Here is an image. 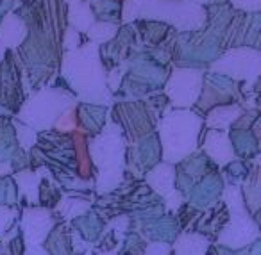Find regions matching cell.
<instances>
[{
	"label": "cell",
	"instance_id": "21",
	"mask_svg": "<svg viewBox=\"0 0 261 255\" xmlns=\"http://www.w3.org/2000/svg\"><path fill=\"white\" fill-rule=\"evenodd\" d=\"M13 180H15L16 187H18L20 202L25 200L27 207H34L38 205V187H40L41 175L40 172L34 169H22V172L13 173Z\"/></svg>",
	"mask_w": 261,
	"mask_h": 255
},
{
	"label": "cell",
	"instance_id": "19",
	"mask_svg": "<svg viewBox=\"0 0 261 255\" xmlns=\"http://www.w3.org/2000/svg\"><path fill=\"white\" fill-rule=\"evenodd\" d=\"M70 229H72L73 232L81 237V239H84L86 243L93 244V243H97L98 237H100L102 232H104L106 221L98 218L97 212H95L93 209H90L88 212L81 214L79 218L72 219Z\"/></svg>",
	"mask_w": 261,
	"mask_h": 255
},
{
	"label": "cell",
	"instance_id": "25",
	"mask_svg": "<svg viewBox=\"0 0 261 255\" xmlns=\"http://www.w3.org/2000/svg\"><path fill=\"white\" fill-rule=\"evenodd\" d=\"M41 246L48 251V255H75L72 250V243H70L68 223L59 221Z\"/></svg>",
	"mask_w": 261,
	"mask_h": 255
},
{
	"label": "cell",
	"instance_id": "13",
	"mask_svg": "<svg viewBox=\"0 0 261 255\" xmlns=\"http://www.w3.org/2000/svg\"><path fill=\"white\" fill-rule=\"evenodd\" d=\"M229 218H231V211H229L227 204L224 200H218L213 205L206 207L204 211H200L188 230L200 234L211 243V241H217V237L220 236L224 226L227 225Z\"/></svg>",
	"mask_w": 261,
	"mask_h": 255
},
{
	"label": "cell",
	"instance_id": "17",
	"mask_svg": "<svg viewBox=\"0 0 261 255\" xmlns=\"http://www.w3.org/2000/svg\"><path fill=\"white\" fill-rule=\"evenodd\" d=\"M75 115H77V130L86 134L88 137H93L102 132L106 125V118H108V111L104 105H95V104H77L75 105Z\"/></svg>",
	"mask_w": 261,
	"mask_h": 255
},
{
	"label": "cell",
	"instance_id": "34",
	"mask_svg": "<svg viewBox=\"0 0 261 255\" xmlns=\"http://www.w3.org/2000/svg\"><path fill=\"white\" fill-rule=\"evenodd\" d=\"M6 52H8V48H6V47H4V45L0 43V61H2V59H4Z\"/></svg>",
	"mask_w": 261,
	"mask_h": 255
},
{
	"label": "cell",
	"instance_id": "28",
	"mask_svg": "<svg viewBox=\"0 0 261 255\" xmlns=\"http://www.w3.org/2000/svg\"><path fill=\"white\" fill-rule=\"evenodd\" d=\"M147 248V241L136 230H129L122 239V244L115 251L116 255H143Z\"/></svg>",
	"mask_w": 261,
	"mask_h": 255
},
{
	"label": "cell",
	"instance_id": "11",
	"mask_svg": "<svg viewBox=\"0 0 261 255\" xmlns=\"http://www.w3.org/2000/svg\"><path fill=\"white\" fill-rule=\"evenodd\" d=\"M160 162H163V159H161V145L156 132L149 134L136 143H130L129 148H125V164L129 173H133V179L142 180L145 173Z\"/></svg>",
	"mask_w": 261,
	"mask_h": 255
},
{
	"label": "cell",
	"instance_id": "4",
	"mask_svg": "<svg viewBox=\"0 0 261 255\" xmlns=\"http://www.w3.org/2000/svg\"><path fill=\"white\" fill-rule=\"evenodd\" d=\"M77 98L66 86H45L34 91L18 111V122L25 123L33 130L45 132L54 129L58 118L68 109L75 107Z\"/></svg>",
	"mask_w": 261,
	"mask_h": 255
},
{
	"label": "cell",
	"instance_id": "31",
	"mask_svg": "<svg viewBox=\"0 0 261 255\" xmlns=\"http://www.w3.org/2000/svg\"><path fill=\"white\" fill-rule=\"evenodd\" d=\"M143 255H174L172 244L167 243H147L145 253Z\"/></svg>",
	"mask_w": 261,
	"mask_h": 255
},
{
	"label": "cell",
	"instance_id": "12",
	"mask_svg": "<svg viewBox=\"0 0 261 255\" xmlns=\"http://www.w3.org/2000/svg\"><path fill=\"white\" fill-rule=\"evenodd\" d=\"M0 164H11L13 173L29 168V157L20 148L11 116H0Z\"/></svg>",
	"mask_w": 261,
	"mask_h": 255
},
{
	"label": "cell",
	"instance_id": "29",
	"mask_svg": "<svg viewBox=\"0 0 261 255\" xmlns=\"http://www.w3.org/2000/svg\"><path fill=\"white\" fill-rule=\"evenodd\" d=\"M0 205H4V207H18L20 205L18 187L11 175L0 177Z\"/></svg>",
	"mask_w": 261,
	"mask_h": 255
},
{
	"label": "cell",
	"instance_id": "5",
	"mask_svg": "<svg viewBox=\"0 0 261 255\" xmlns=\"http://www.w3.org/2000/svg\"><path fill=\"white\" fill-rule=\"evenodd\" d=\"M158 120L160 116L145 100L120 102L113 107V123L122 130L123 139L129 143H136L149 134L156 132Z\"/></svg>",
	"mask_w": 261,
	"mask_h": 255
},
{
	"label": "cell",
	"instance_id": "22",
	"mask_svg": "<svg viewBox=\"0 0 261 255\" xmlns=\"http://www.w3.org/2000/svg\"><path fill=\"white\" fill-rule=\"evenodd\" d=\"M27 36V27L16 15H8L0 23V43L8 50H16Z\"/></svg>",
	"mask_w": 261,
	"mask_h": 255
},
{
	"label": "cell",
	"instance_id": "3",
	"mask_svg": "<svg viewBox=\"0 0 261 255\" xmlns=\"http://www.w3.org/2000/svg\"><path fill=\"white\" fill-rule=\"evenodd\" d=\"M158 139L161 145V159L167 164H177L197 150L204 129V118L190 109H174L161 115Z\"/></svg>",
	"mask_w": 261,
	"mask_h": 255
},
{
	"label": "cell",
	"instance_id": "9",
	"mask_svg": "<svg viewBox=\"0 0 261 255\" xmlns=\"http://www.w3.org/2000/svg\"><path fill=\"white\" fill-rule=\"evenodd\" d=\"M175 169V179H174V189L179 191L182 196L190 193L200 180H204L211 173L220 172L215 162L210 161L204 152L195 150L193 154H190L188 157H185L181 162L174 164Z\"/></svg>",
	"mask_w": 261,
	"mask_h": 255
},
{
	"label": "cell",
	"instance_id": "14",
	"mask_svg": "<svg viewBox=\"0 0 261 255\" xmlns=\"http://www.w3.org/2000/svg\"><path fill=\"white\" fill-rule=\"evenodd\" d=\"M199 147H202L204 154L220 169L236 159L229 136L225 132H222V130H210L204 127L199 137Z\"/></svg>",
	"mask_w": 261,
	"mask_h": 255
},
{
	"label": "cell",
	"instance_id": "26",
	"mask_svg": "<svg viewBox=\"0 0 261 255\" xmlns=\"http://www.w3.org/2000/svg\"><path fill=\"white\" fill-rule=\"evenodd\" d=\"M91 202L90 200H84V198L79 196H72V194H66L59 200V204L52 209L56 216H59V219L65 223L72 221V219L79 218L81 214L88 212L91 209Z\"/></svg>",
	"mask_w": 261,
	"mask_h": 255
},
{
	"label": "cell",
	"instance_id": "23",
	"mask_svg": "<svg viewBox=\"0 0 261 255\" xmlns=\"http://www.w3.org/2000/svg\"><path fill=\"white\" fill-rule=\"evenodd\" d=\"M210 246L211 243L204 236L185 230L175 237L174 244H172V251H174V255H206Z\"/></svg>",
	"mask_w": 261,
	"mask_h": 255
},
{
	"label": "cell",
	"instance_id": "1",
	"mask_svg": "<svg viewBox=\"0 0 261 255\" xmlns=\"http://www.w3.org/2000/svg\"><path fill=\"white\" fill-rule=\"evenodd\" d=\"M27 27V36L15 50L33 90H41L56 75L63 59L68 8L65 0H25L15 13Z\"/></svg>",
	"mask_w": 261,
	"mask_h": 255
},
{
	"label": "cell",
	"instance_id": "33",
	"mask_svg": "<svg viewBox=\"0 0 261 255\" xmlns=\"http://www.w3.org/2000/svg\"><path fill=\"white\" fill-rule=\"evenodd\" d=\"M25 255H48V251L41 244H38V246H27Z\"/></svg>",
	"mask_w": 261,
	"mask_h": 255
},
{
	"label": "cell",
	"instance_id": "27",
	"mask_svg": "<svg viewBox=\"0 0 261 255\" xmlns=\"http://www.w3.org/2000/svg\"><path fill=\"white\" fill-rule=\"evenodd\" d=\"M93 16L98 20H104L106 23H116L120 22L122 16V0H88Z\"/></svg>",
	"mask_w": 261,
	"mask_h": 255
},
{
	"label": "cell",
	"instance_id": "8",
	"mask_svg": "<svg viewBox=\"0 0 261 255\" xmlns=\"http://www.w3.org/2000/svg\"><path fill=\"white\" fill-rule=\"evenodd\" d=\"M204 72L193 68H175L165 84V95L168 102L177 109H190L199 100L202 90Z\"/></svg>",
	"mask_w": 261,
	"mask_h": 255
},
{
	"label": "cell",
	"instance_id": "18",
	"mask_svg": "<svg viewBox=\"0 0 261 255\" xmlns=\"http://www.w3.org/2000/svg\"><path fill=\"white\" fill-rule=\"evenodd\" d=\"M227 136L229 141H231L234 157L242 159V161H254V159H257V154H259V137L254 136L252 130L231 129V132Z\"/></svg>",
	"mask_w": 261,
	"mask_h": 255
},
{
	"label": "cell",
	"instance_id": "6",
	"mask_svg": "<svg viewBox=\"0 0 261 255\" xmlns=\"http://www.w3.org/2000/svg\"><path fill=\"white\" fill-rule=\"evenodd\" d=\"M211 72L225 75L236 82L256 84L259 75V52L256 48H229L211 65Z\"/></svg>",
	"mask_w": 261,
	"mask_h": 255
},
{
	"label": "cell",
	"instance_id": "35",
	"mask_svg": "<svg viewBox=\"0 0 261 255\" xmlns=\"http://www.w3.org/2000/svg\"><path fill=\"white\" fill-rule=\"evenodd\" d=\"M83 255H93V251L90 250V251H86V253H83Z\"/></svg>",
	"mask_w": 261,
	"mask_h": 255
},
{
	"label": "cell",
	"instance_id": "30",
	"mask_svg": "<svg viewBox=\"0 0 261 255\" xmlns=\"http://www.w3.org/2000/svg\"><path fill=\"white\" fill-rule=\"evenodd\" d=\"M20 207H4L0 205V239H4L6 234L18 223Z\"/></svg>",
	"mask_w": 261,
	"mask_h": 255
},
{
	"label": "cell",
	"instance_id": "7",
	"mask_svg": "<svg viewBox=\"0 0 261 255\" xmlns=\"http://www.w3.org/2000/svg\"><path fill=\"white\" fill-rule=\"evenodd\" d=\"M27 95L23 91L22 66L15 50H8L0 61V107L9 115H18L25 104Z\"/></svg>",
	"mask_w": 261,
	"mask_h": 255
},
{
	"label": "cell",
	"instance_id": "15",
	"mask_svg": "<svg viewBox=\"0 0 261 255\" xmlns=\"http://www.w3.org/2000/svg\"><path fill=\"white\" fill-rule=\"evenodd\" d=\"M225 182L222 179V172L211 173L204 180H200L192 191L185 196L186 204L195 207L197 211H204L206 207L213 205L215 202L222 200V193H224Z\"/></svg>",
	"mask_w": 261,
	"mask_h": 255
},
{
	"label": "cell",
	"instance_id": "20",
	"mask_svg": "<svg viewBox=\"0 0 261 255\" xmlns=\"http://www.w3.org/2000/svg\"><path fill=\"white\" fill-rule=\"evenodd\" d=\"M174 179H175V169L172 164L167 162H160L154 166L150 172L145 173V180L143 182L158 194V196L165 198L170 191H174Z\"/></svg>",
	"mask_w": 261,
	"mask_h": 255
},
{
	"label": "cell",
	"instance_id": "16",
	"mask_svg": "<svg viewBox=\"0 0 261 255\" xmlns=\"http://www.w3.org/2000/svg\"><path fill=\"white\" fill-rule=\"evenodd\" d=\"M130 230H136L147 243H174L175 237L181 234V229L177 225V219H175L174 214H163L161 218L154 219L150 223H143V225H138L135 229Z\"/></svg>",
	"mask_w": 261,
	"mask_h": 255
},
{
	"label": "cell",
	"instance_id": "2",
	"mask_svg": "<svg viewBox=\"0 0 261 255\" xmlns=\"http://www.w3.org/2000/svg\"><path fill=\"white\" fill-rule=\"evenodd\" d=\"M61 80L83 104L104 105L109 102L106 86V72L102 68L98 48L95 43L81 45L72 52H65L61 59Z\"/></svg>",
	"mask_w": 261,
	"mask_h": 255
},
{
	"label": "cell",
	"instance_id": "10",
	"mask_svg": "<svg viewBox=\"0 0 261 255\" xmlns=\"http://www.w3.org/2000/svg\"><path fill=\"white\" fill-rule=\"evenodd\" d=\"M20 216H22V219H18L20 234L25 239L27 246L43 244V241L48 237V234L61 221L50 209L40 207V205L23 207L20 211Z\"/></svg>",
	"mask_w": 261,
	"mask_h": 255
},
{
	"label": "cell",
	"instance_id": "24",
	"mask_svg": "<svg viewBox=\"0 0 261 255\" xmlns=\"http://www.w3.org/2000/svg\"><path fill=\"white\" fill-rule=\"evenodd\" d=\"M243 112V107H240L238 104L232 105H222V107H215L210 112L204 115V127L210 130H222L232 127V123L236 122L240 115Z\"/></svg>",
	"mask_w": 261,
	"mask_h": 255
},
{
	"label": "cell",
	"instance_id": "32",
	"mask_svg": "<svg viewBox=\"0 0 261 255\" xmlns=\"http://www.w3.org/2000/svg\"><path fill=\"white\" fill-rule=\"evenodd\" d=\"M13 6H15V0H0V23L9 15V11H13Z\"/></svg>",
	"mask_w": 261,
	"mask_h": 255
}]
</instances>
